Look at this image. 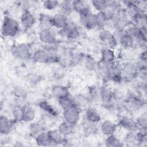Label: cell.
Wrapping results in <instances>:
<instances>
[{
    "label": "cell",
    "instance_id": "f546056e",
    "mask_svg": "<svg viewBox=\"0 0 147 147\" xmlns=\"http://www.w3.org/2000/svg\"><path fill=\"white\" fill-rule=\"evenodd\" d=\"M38 21L39 25L41 29L53 28L52 16L48 14L45 13L40 14L38 18Z\"/></svg>",
    "mask_w": 147,
    "mask_h": 147
},
{
    "label": "cell",
    "instance_id": "d590c367",
    "mask_svg": "<svg viewBox=\"0 0 147 147\" xmlns=\"http://www.w3.org/2000/svg\"><path fill=\"white\" fill-rule=\"evenodd\" d=\"M59 7L60 9V13L64 14L67 17L73 11L72 1H63L60 2Z\"/></svg>",
    "mask_w": 147,
    "mask_h": 147
},
{
    "label": "cell",
    "instance_id": "8fae6325",
    "mask_svg": "<svg viewBox=\"0 0 147 147\" xmlns=\"http://www.w3.org/2000/svg\"><path fill=\"white\" fill-rule=\"evenodd\" d=\"M13 55L21 60H27L32 56L30 46L26 44H19L14 45L11 49Z\"/></svg>",
    "mask_w": 147,
    "mask_h": 147
},
{
    "label": "cell",
    "instance_id": "e0dca14e",
    "mask_svg": "<svg viewBox=\"0 0 147 147\" xmlns=\"http://www.w3.org/2000/svg\"><path fill=\"white\" fill-rule=\"evenodd\" d=\"M118 125L129 132H136L138 129L136 121L129 117H121L118 121Z\"/></svg>",
    "mask_w": 147,
    "mask_h": 147
},
{
    "label": "cell",
    "instance_id": "5bb4252c",
    "mask_svg": "<svg viewBox=\"0 0 147 147\" xmlns=\"http://www.w3.org/2000/svg\"><path fill=\"white\" fill-rule=\"evenodd\" d=\"M36 18L35 16L28 10H24L21 14L20 23L21 26L25 29L31 28L36 24Z\"/></svg>",
    "mask_w": 147,
    "mask_h": 147
},
{
    "label": "cell",
    "instance_id": "8d00e7d4",
    "mask_svg": "<svg viewBox=\"0 0 147 147\" xmlns=\"http://www.w3.org/2000/svg\"><path fill=\"white\" fill-rule=\"evenodd\" d=\"M38 106L41 109L43 110L45 113L52 116H57V111L50 104H49L47 101H41L38 103Z\"/></svg>",
    "mask_w": 147,
    "mask_h": 147
},
{
    "label": "cell",
    "instance_id": "9c48e42d",
    "mask_svg": "<svg viewBox=\"0 0 147 147\" xmlns=\"http://www.w3.org/2000/svg\"><path fill=\"white\" fill-rule=\"evenodd\" d=\"M40 41L47 45H55L58 41L57 34L53 28L41 29L38 33Z\"/></svg>",
    "mask_w": 147,
    "mask_h": 147
},
{
    "label": "cell",
    "instance_id": "d4e9b609",
    "mask_svg": "<svg viewBox=\"0 0 147 147\" xmlns=\"http://www.w3.org/2000/svg\"><path fill=\"white\" fill-rule=\"evenodd\" d=\"M97 28L100 29V30L105 29L107 24L111 21V18L109 14L106 11H99L96 14Z\"/></svg>",
    "mask_w": 147,
    "mask_h": 147
},
{
    "label": "cell",
    "instance_id": "7402d4cb",
    "mask_svg": "<svg viewBox=\"0 0 147 147\" xmlns=\"http://www.w3.org/2000/svg\"><path fill=\"white\" fill-rule=\"evenodd\" d=\"M100 62L107 64H110L115 61V53L113 49L104 48L100 54Z\"/></svg>",
    "mask_w": 147,
    "mask_h": 147
},
{
    "label": "cell",
    "instance_id": "5b68a950",
    "mask_svg": "<svg viewBox=\"0 0 147 147\" xmlns=\"http://www.w3.org/2000/svg\"><path fill=\"white\" fill-rule=\"evenodd\" d=\"M79 22L82 26L88 30L97 28L96 14L93 13L90 8L79 14Z\"/></svg>",
    "mask_w": 147,
    "mask_h": 147
},
{
    "label": "cell",
    "instance_id": "ee69618b",
    "mask_svg": "<svg viewBox=\"0 0 147 147\" xmlns=\"http://www.w3.org/2000/svg\"><path fill=\"white\" fill-rule=\"evenodd\" d=\"M27 80L30 85L36 86L39 84L42 80V77L38 74H32L28 76Z\"/></svg>",
    "mask_w": 147,
    "mask_h": 147
},
{
    "label": "cell",
    "instance_id": "7a4b0ae2",
    "mask_svg": "<svg viewBox=\"0 0 147 147\" xmlns=\"http://www.w3.org/2000/svg\"><path fill=\"white\" fill-rule=\"evenodd\" d=\"M111 21L116 30H126L132 24L129 13L123 8L114 14Z\"/></svg>",
    "mask_w": 147,
    "mask_h": 147
},
{
    "label": "cell",
    "instance_id": "f35d334b",
    "mask_svg": "<svg viewBox=\"0 0 147 147\" xmlns=\"http://www.w3.org/2000/svg\"><path fill=\"white\" fill-rule=\"evenodd\" d=\"M57 100L59 105L63 110L75 106L74 98L70 95L67 97L59 99Z\"/></svg>",
    "mask_w": 147,
    "mask_h": 147
},
{
    "label": "cell",
    "instance_id": "60d3db41",
    "mask_svg": "<svg viewBox=\"0 0 147 147\" xmlns=\"http://www.w3.org/2000/svg\"><path fill=\"white\" fill-rule=\"evenodd\" d=\"M13 94L18 99H24L28 95L27 90L22 86H17L13 89Z\"/></svg>",
    "mask_w": 147,
    "mask_h": 147
},
{
    "label": "cell",
    "instance_id": "e575fe53",
    "mask_svg": "<svg viewBox=\"0 0 147 147\" xmlns=\"http://www.w3.org/2000/svg\"><path fill=\"white\" fill-rule=\"evenodd\" d=\"M125 142L129 146H138L140 145L138 133L129 132L125 137Z\"/></svg>",
    "mask_w": 147,
    "mask_h": 147
},
{
    "label": "cell",
    "instance_id": "4dcf8cb0",
    "mask_svg": "<svg viewBox=\"0 0 147 147\" xmlns=\"http://www.w3.org/2000/svg\"><path fill=\"white\" fill-rule=\"evenodd\" d=\"M105 143L107 147H121L124 145L123 143L115 134L107 136Z\"/></svg>",
    "mask_w": 147,
    "mask_h": 147
},
{
    "label": "cell",
    "instance_id": "74e56055",
    "mask_svg": "<svg viewBox=\"0 0 147 147\" xmlns=\"http://www.w3.org/2000/svg\"><path fill=\"white\" fill-rule=\"evenodd\" d=\"M93 7L98 11H106L109 6V1L94 0L91 2Z\"/></svg>",
    "mask_w": 147,
    "mask_h": 147
},
{
    "label": "cell",
    "instance_id": "3957f363",
    "mask_svg": "<svg viewBox=\"0 0 147 147\" xmlns=\"http://www.w3.org/2000/svg\"><path fill=\"white\" fill-rule=\"evenodd\" d=\"M126 31L133 38L136 44L141 46L145 45L146 42V27L141 28L131 24L126 28Z\"/></svg>",
    "mask_w": 147,
    "mask_h": 147
},
{
    "label": "cell",
    "instance_id": "4fadbf2b",
    "mask_svg": "<svg viewBox=\"0 0 147 147\" xmlns=\"http://www.w3.org/2000/svg\"><path fill=\"white\" fill-rule=\"evenodd\" d=\"M126 103V107L131 111L138 110L145 105L144 99L135 94H130L127 96Z\"/></svg>",
    "mask_w": 147,
    "mask_h": 147
},
{
    "label": "cell",
    "instance_id": "ffe728a7",
    "mask_svg": "<svg viewBox=\"0 0 147 147\" xmlns=\"http://www.w3.org/2000/svg\"><path fill=\"white\" fill-rule=\"evenodd\" d=\"M85 118L88 122L98 123L102 119V117L99 112L94 107H89L87 109L84 113Z\"/></svg>",
    "mask_w": 147,
    "mask_h": 147
},
{
    "label": "cell",
    "instance_id": "f6af8a7d",
    "mask_svg": "<svg viewBox=\"0 0 147 147\" xmlns=\"http://www.w3.org/2000/svg\"><path fill=\"white\" fill-rule=\"evenodd\" d=\"M75 106L80 108L81 107L86 106V105L88 103L87 98L82 95H78L76 97H74Z\"/></svg>",
    "mask_w": 147,
    "mask_h": 147
},
{
    "label": "cell",
    "instance_id": "4316f807",
    "mask_svg": "<svg viewBox=\"0 0 147 147\" xmlns=\"http://www.w3.org/2000/svg\"><path fill=\"white\" fill-rule=\"evenodd\" d=\"M36 144L38 146H51L52 145V143L51 141V140L49 137L47 131H44L40 134H38L35 138Z\"/></svg>",
    "mask_w": 147,
    "mask_h": 147
},
{
    "label": "cell",
    "instance_id": "6da1fadb",
    "mask_svg": "<svg viewBox=\"0 0 147 147\" xmlns=\"http://www.w3.org/2000/svg\"><path fill=\"white\" fill-rule=\"evenodd\" d=\"M20 30V24L19 22L12 17L5 15L3 17L2 27L1 33L4 37H14Z\"/></svg>",
    "mask_w": 147,
    "mask_h": 147
},
{
    "label": "cell",
    "instance_id": "d6a6232c",
    "mask_svg": "<svg viewBox=\"0 0 147 147\" xmlns=\"http://www.w3.org/2000/svg\"><path fill=\"white\" fill-rule=\"evenodd\" d=\"M13 119L17 122L23 121V107L22 106L16 105L13 106L11 110Z\"/></svg>",
    "mask_w": 147,
    "mask_h": 147
},
{
    "label": "cell",
    "instance_id": "2e32d148",
    "mask_svg": "<svg viewBox=\"0 0 147 147\" xmlns=\"http://www.w3.org/2000/svg\"><path fill=\"white\" fill-rule=\"evenodd\" d=\"M110 80H112L115 83H121L123 82L122 75L121 65L114 61L109 64Z\"/></svg>",
    "mask_w": 147,
    "mask_h": 147
},
{
    "label": "cell",
    "instance_id": "52a82bcc",
    "mask_svg": "<svg viewBox=\"0 0 147 147\" xmlns=\"http://www.w3.org/2000/svg\"><path fill=\"white\" fill-rule=\"evenodd\" d=\"M123 82H130L137 78V70L136 63L126 61L121 64Z\"/></svg>",
    "mask_w": 147,
    "mask_h": 147
},
{
    "label": "cell",
    "instance_id": "cb8c5ba5",
    "mask_svg": "<svg viewBox=\"0 0 147 147\" xmlns=\"http://www.w3.org/2000/svg\"><path fill=\"white\" fill-rule=\"evenodd\" d=\"M49 137L52 144L59 145L65 142V136H64L58 129L51 130L47 131Z\"/></svg>",
    "mask_w": 147,
    "mask_h": 147
},
{
    "label": "cell",
    "instance_id": "44dd1931",
    "mask_svg": "<svg viewBox=\"0 0 147 147\" xmlns=\"http://www.w3.org/2000/svg\"><path fill=\"white\" fill-rule=\"evenodd\" d=\"M52 95L57 100L67 97L70 95L67 87L63 85H56L51 89Z\"/></svg>",
    "mask_w": 147,
    "mask_h": 147
},
{
    "label": "cell",
    "instance_id": "83f0119b",
    "mask_svg": "<svg viewBox=\"0 0 147 147\" xmlns=\"http://www.w3.org/2000/svg\"><path fill=\"white\" fill-rule=\"evenodd\" d=\"M23 107V121L29 122L32 121L36 115L35 110L33 107L29 105H24Z\"/></svg>",
    "mask_w": 147,
    "mask_h": 147
},
{
    "label": "cell",
    "instance_id": "ac0fdd59",
    "mask_svg": "<svg viewBox=\"0 0 147 147\" xmlns=\"http://www.w3.org/2000/svg\"><path fill=\"white\" fill-rule=\"evenodd\" d=\"M115 97V92L109 87L104 86L99 88V99L102 101L103 105L113 102Z\"/></svg>",
    "mask_w": 147,
    "mask_h": 147
},
{
    "label": "cell",
    "instance_id": "681fc988",
    "mask_svg": "<svg viewBox=\"0 0 147 147\" xmlns=\"http://www.w3.org/2000/svg\"><path fill=\"white\" fill-rule=\"evenodd\" d=\"M140 59L145 60V61H147V53H146V51L145 49L141 53V54L140 55Z\"/></svg>",
    "mask_w": 147,
    "mask_h": 147
},
{
    "label": "cell",
    "instance_id": "d6986e66",
    "mask_svg": "<svg viewBox=\"0 0 147 147\" xmlns=\"http://www.w3.org/2000/svg\"><path fill=\"white\" fill-rule=\"evenodd\" d=\"M117 129V125L114 122L109 119L103 121L100 126L101 132L106 136L115 134Z\"/></svg>",
    "mask_w": 147,
    "mask_h": 147
},
{
    "label": "cell",
    "instance_id": "836d02e7",
    "mask_svg": "<svg viewBox=\"0 0 147 147\" xmlns=\"http://www.w3.org/2000/svg\"><path fill=\"white\" fill-rule=\"evenodd\" d=\"M98 65V63L93 57L90 55H87L84 57V67L87 70L95 71L97 69Z\"/></svg>",
    "mask_w": 147,
    "mask_h": 147
},
{
    "label": "cell",
    "instance_id": "9a60e30c",
    "mask_svg": "<svg viewBox=\"0 0 147 147\" xmlns=\"http://www.w3.org/2000/svg\"><path fill=\"white\" fill-rule=\"evenodd\" d=\"M17 122L10 119L5 115H1L0 117V133L1 134L6 135L9 134L14 129Z\"/></svg>",
    "mask_w": 147,
    "mask_h": 147
},
{
    "label": "cell",
    "instance_id": "7dc6e473",
    "mask_svg": "<svg viewBox=\"0 0 147 147\" xmlns=\"http://www.w3.org/2000/svg\"><path fill=\"white\" fill-rule=\"evenodd\" d=\"M136 68L138 72L147 71V61L139 59V60L136 63Z\"/></svg>",
    "mask_w": 147,
    "mask_h": 147
},
{
    "label": "cell",
    "instance_id": "bcb514c9",
    "mask_svg": "<svg viewBox=\"0 0 147 147\" xmlns=\"http://www.w3.org/2000/svg\"><path fill=\"white\" fill-rule=\"evenodd\" d=\"M86 126L85 127V130L88 134H93L96 133L97 132V130L98 128L96 127L97 123H93L87 122Z\"/></svg>",
    "mask_w": 147,
    "mask_h": 147
},
{
    "label": "cell",
    "instance_id": "603a6c76",
    "mask_svg": "<svg viewBox=\"0 0 147 147\" xmlns=\"http://www.w3.org/2000/svg\"><path fill=\"white\" fill-rule=\"evenodd\" d=\"M52 26L57 29H61L66 25L68 21L67 16L59 12L52 16Z\"/></svg>",
    "mask_w": 147,
    "mask_h": 147
},
{
    "label": "cell",
    "instance_id": "7c38bea8",
    "mask_svg": "<svg viewBox=\"0 0 147 147\" xmlns=\"http://www.w3.org/2000/svg\"><path fill=\"white\" fill-rule=\"evenodd\" d=\"M115 36L118 42H119L120 45L125 49L132 48L136 45L133 38L126 30H116Z\"/></svg>",
    "mask_w": 147,
    "mask_h": 147
},
{
    "label": "cell",
    "instance_id": "ba28073f",
    "mask_svg": "<svg viewBox=\"0 0 147 147\" xmlns=\"http://www.w3.org/2000/svg\"><path fill=\"white\" fill-rule=\"evenodd\" d=\"M98 38L101 43L105 46V48L113 49L117 46L118 40L115 34L108 29L100 30L98 34Z\"/></svg>",
    "mask_w": 147,
    "mask_h": 147
},
{
    "label": "cell",
    "instance_id": "ab89813d",
    "mask_svg": "<svg viewBox=\"0 0 147 147\" xmlns=\"http://www.w3.org/2000/svg\"><path fill=\"white\" fill-rule=\"evenodd\" d=\"M45 131L44 127L42 125L38 123H32L29 126V134L30 136L34 138L40 133Z\"/></svg>",
    "mask_w": 147,
    "mask_h": 147
},
{
    "label": "cell",
    "instance_id": "c3c4849f",
    "mask_svg": "<svg viewBox=\"0 0 147 147\" xmlns=\"http://www.w3.org/2000/svg\"><path fill=\"white\" fill-rule=\"evenodd\" d=\"M99 88L95 86H92L89 89V96L92 99L99 98Z\"/></svg>",
    "mask_w": 147,
    "mask_h": 147
},
{
    "label": "cell",
    "instance_id": "484cf974",
    "mask_svg": "<svg viewBox=\"0 0 147 147\" xmlns=\"http://www.w3.org/2000/svg\"><path fill=\"white\" fill-rule=\"evenodd\" d=\"M96 71H98L100 77L104 82L110 80L109 64L99 62Z\"/></svg>",
    "mask_w": 147,
    "mask_h": 147
},
{
    "label": "cell",
    "instance_id": "b9f144b4",
    "mask_svg": "<svg viewBox=\"0 0 147 147\" xmlns=\"http://www.w3.org/2000/svg\"><path fill=\"white\" fill-rule=\"evenodd\" d=\"M138 129L141 131H146L147 129V116L146 114L143 113L136 121Z\"/></svg>",
    "mask_w": 147,
    "mask_h": 147
},
{
    "label": "cell",
    "instance_id": "f1b7e54d",
    "mask_svg": "<svg viewBox=\"0 0 147 147\" xmlns=\"http://www.w3.org/2000/svg\"><path fill=\"white\" fill-rule=\"evenodd\" d=\"M57 129L64 136L67 137L74 133V125L71 124L64 121L59 125Z\"/></svg>",
    "mask_w": 147,
    "mask_h": 147
},
{
    "label": "cell",
    "instance_id": "277c9868",
    "mask_svg": "<svg viewBox=\"0 0 147 147\" xmlns=\"http://www.w3.org/2000/svg\"><path fill=\"white\" fill-rule=\"evenodd\" d=\"M32 58L36 62L42 64L57 63L59 61L58 55L51 54L45 48L36 50L32 54Z\"/></svg>",
    "mask_w": 147,
    "mask_h": 147
},
{
    "label": "cell",
    "instance_id": "7bdbcfd3",
    "mask_svg": "<svg viewBox=\"0 0 147 147\" xmlns=\"http://www.w3.org/2000/svg\"><path fill=\"white\" fill-rule=\"evenodd\" d=\"M60 2L57 1H45L43 2L42 5L45 9L49 11H52L55 10L59 6Z\"/></svg>",
    "mask_w": 147,
    "mask_h": 147
},
{
    "label": "cell",
    "instance_id": "1f68e13d",
    "mask_svg": "<svg viewBox=\"0 0 147 147\" xmlns=\"http://www.w3.org/2000/svg\"><path fill=\"white\" fill-rule=\"evenodd\" d=\"M72 6L73 11L77 12L78 14L90 9L89 5L87 2L83 0H75L72 1Z\"/></svg>",
    "mask_w": 147,
    "mask_h": 147
},
{
    "label": "cell",
    "instance_id": "30bf717a",
    "mask_svg": "<svg viewBox=\"0 0 147 147\" xmlns=\"http://www.w3.org/2000/svg\"><path fill=\"white\" fill-rule=\"evenodd\" d=\"M63 116L65 121L75 125L81 117V109L75 106L63 110Z\"/></svg>",
    "mask_w": 147,
    "mask_h": 147
},
{
    "label": "cell",
    "instance_id": "8992f818",
    "mask_svg": "<svg viewBox=\"0 0 147 147\" xmlns=\"http://www.w3.org/2000/svg\"><path fill=\"white\" fill-rule=\"evenodd\" d=\"M59 32L63 37L70 40L78 38L80 34V31L78 25L70 20L68 21L64 28L59 30Z\"/></svg>",
    "mask_w": 147,
    "mask_h": 147
}]
</instances>
